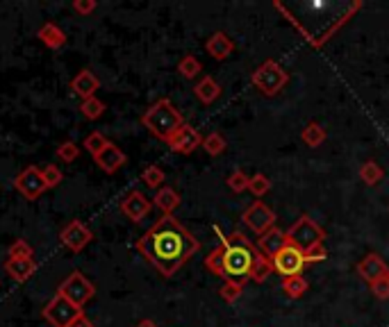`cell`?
<instances>
[{
    "instance_id": "obj_15",
    "label": "cell",
    "mask_w": 389,
    "mask_h": 327,
    "mask_svg": "<svg viewBox=\"0 0 389 327\" xmlns=\"http://www.w3.org/2000/svg\"><path fill=\"white\" fill-rule=\"evenodd\" d=\"M260 252L267 255L269 259H274V257L285 250L287 246H290V239H287V232H283L280 228H271L269 232H264V235L260 237Z\"/></svg>"
},
{
    "instance_id": "obj_22",
    "label": "cell",
    "mask_w": 389,
    "mask_h": 327,
    "mask_svg": "<svg viewBox=\"0 0 389 327\" xmlns=\"http://www.w3.org/2000/svg\"><path fill=\"white\" fill-rule=\"evenodd\" d=\"M193 93H196V98L200 100V103H205V105H212L216 98L221 96V87L216 84L214 77H209L205 75L203 80H200L196 87H193Z\"/></svg>"
},
{
    "instance_id": "obj_2",
    "label": "cell",
    "mask_w": 389,
    "mask_h": 327,
    "mask_svg": "<svg viewBox=\"0 0 389 327\" xmlns=\"http://www.w3.org/2000/svg\"><path fill=\"white\" fill-rule=\"evenodd\" d=\"M142 123H144V128H149L155 137L162 139V141H167V143L175 137V132L184 126L182 114L171 105L169 98L158 100V103H155L149 112L142 116Z\"/></svg>"
},
{
    "instance_id": "obj_28",
    "label": "cell",
    "mask_w": 389,
    "mask_h": 327,
    "mask_svg": "<svg viewBox=\"0 0 389 327\" xmlns=\"http://www.w3.org/2000/svg\"><path fill=\"white\" fill-rule=\"evenodd\" d=\"M80 112H82L84 119L96 121V119H100V116L105 114V105H103V100H98L96 96H93V98H89V100H82Z\"/></svg>"
},
{
    "instance_id": "obj_26",
    "label": "cell",
    "mask_w": 389,
    "mask_h": 327,
    "mask_svg": "<svg viewBox=\"0 0 389 327\" xmlns=\"http://www.w3.org/2000/svg\"><path fill=\"white\" fill-rule=\"evenodd\" d=\"M383 175H385V170L380 168V164L376 161H367V164H362V168H360V177H362V182L364 184H378L380 180H383Z\"/></svg>"
},
{
    "instance_id": "obj_9",
    "label": "cell",
    "mask_w": 389,
    "mask_h": 327,
    "mask_svg": "<svg viewBox=\"0 0 389 327\" xmlns=\"http://www.w3.org/2000/svg\"><path fill=\"white\" fill-rule=\"evenodd\" d=\"M305 255H303V250H298V248L294 246H287L285 250H280L276 257H274V270L280 272L283 277H296L303 272V268H305Z\"/></svg>"
},
{
    "instance_id": "obj_39",
    "label": "cell",
    "mask_w": 389,
    "mask_h": 327,
    "mask_svg": "<svg viewBox=\"0 0 389 327\" xmlns=\"http://www.w3.org/2000/svg\"><path fill=\"white\" fill-rule=\"evenodd\" d=\"M96 7H98L96 0H75V3L71 5V10L75 14H80V17H89V14L96 12Z\"/></svg>"
},
{
    "instance_id": "obj_17",
    "label": "cell",
    "mask_w": 389,
    "mask_h": 327,
    "mask_svg": "<svg viewBox=\"0 0 389 327\" xmlns=\"http://www.w3.org/2000/svg\"><path fill=\"white\" fill-rule=\"evenodd\" d=\"M98 89H100V80L89 71V68H82V71L77 73L71 82V91L75 93V96H80L82 100L93 98Z\"/></svg>"
},
{
    "instance_id": "obj_19",
    "label": "cell",
    "mask_w": 389,
    "mask_h": 327,
    "mask_svg": "<svg viewBox=\"0 0 389 327\" xmlns=\"http://www.w3.org/2000/svg\"><path fill=\"white\" fill-rule=\"evenodd\" d=\"M39 41H41L44 46H48V48L53 50H59V48H64L66 46V34H64V30H61L59 26H55V23H44L41 28H39Z\"/></svg>"
},
{
    "instance_id": "obj_40",
    "label": "cell",
    "mask_w": 389,
    "mask_h": 327,
    "mask_svg": "<svg viewBox=\"0 0 389 327\" xmlns=\"http://www.w3.org/2000/svg\"><path fill=\"white\" fill-rule=\"evenodd\" d=\"M303 255H305V261H307V264H310V261H323L325 257H328V252H325L323 244H319V246H314V248H310V250H305Z\"/></svg>"
},
{
    "instance_id": "obj_14",
    "label": "cell",
    "mask_w": 389,
    "mask_h": 327,
    "mask_svg": "<svg viewBox=\"0 0 389 327\" xmlns=\"http://www.w3.org/2000/svg\"><path fill=\"white\" fill-rule=\"evenodd\" d=\"M93 161H96V164H98V168H100V170H105L107 175H114L116 170H119V168L123 166V164L128 161V157H126V152H123L119 146H114V143L110 141L103 152L93 157Z\"/></svg>"
},
{
    "instance_id": "obj_42",
    "label": "cell",
    "mask_w": 389,
    "mask_h": 327,
    "mask_svg": "<svg viewBox=\"0 0 389 327\" xmlns=\"http://www.w3.org/2000/svg\"><path fill=\"white\" fill-rule=\"evenodd\" d=\"M212 230H214V235H216V237H219V241H221V246H223V248H228V237H225V235H223V230L219 228V225H214V228H212Z\"/></svg>"
},
{
    "instance_id": "obj_5",
    "label": "cell",
    "mask_w": 389,
    "mask_h": 327,
    "mask_svg": "<svg viewBox=\"0 0 389 327\" xmlns=\"http://www.w3.org/2000/svg\"><path fill=\"white\" fill-rule=\"evenodd\" d=\"M290 82V73L285 71L278 61L269 59L253 73V84L258 87L264 96H276L278 91L285 89V84Z\"/></svg>"
},
{
    "instance_id": "obj_3",
    "label": "cell",
    "mask_w": 389,
    "mask_h": 327,
    "mask_svg": "<svg viewBox=\"0 0 389 327\" xmlns=\"http://www.w3.org/2000/svg\"><path fill=\"white\" fill-rule=\"evenodd\" d=\"M255 248L251 241L244 239L241 232H232L225 248V275L228 277H248L253 268Z\"/></svg>"
},
{
    "instance_id": "obj_34",
    "label": "cell",
    "mask_w": 389,
    "mask_h": 327,
    "mask_svg": "<svg viewBox=\"0 0 389 327\" xmlns=\"http://www.w3.org/2000/svg\"><path fill=\"white\" fill-rule=\"evenodd\" d=\"M269 189H271L269 177H267V175H262V173L253 175V177H251V182H248V191H251L255 198H262L264 193H269Z\"/></svg>"
},
{
    "instance_id": "obj_12",
    "label": "cell",
    "mask_w": 389,
    "mask_h": 327,
    "mask_svg": "<svg viewBox=\"0 0 389 327\" xmlns=\"http://www.w3.org/2000/svg\"><path fill=\"white\" fill-rule=\"evenodd\" d=\"M151 209H153V202L146 198L142 191H130L121 202V212L126 214L132 223L144 221V218L149 216Z\"/></svg>"
},
{
    "instance_id": "obj_11",
    "label": "cell",
    "mask_w": 389,
    "mask_h": 327,
    "mask_svg": "<svg viewBox=\"0 0 389 327\" xmlns=\"http://www.w3.org/2000/svg\"><path fill=\"white\" fill-rule=\"evenodd\" d=\"M91 239H93L91 230H89L82 221H71L64 230L59 232V241H61V246L68 248V250H71V252H80L82 248L89 244Z\"/></svg>"
},
{
    "instance_id": "obj_30",
    "label": "cell",
    "mask_w": 389,
    "mask_h": 327,
    "mask_svg": "<svg viewBox=\"0 0 389 327\" xmlns=\"http://www.w3.org/2000/svg\"><path fill=\"white\" fill-rule=\"evenodd\" d=\"M219 293L225 302H237L241 298V293H244V284L237 282V279H225Z\"/></svg>"
},
{
    "instance_id": "obj_43",
    "label": "cell",
    "mask_w": 389,
    "mask_h": 327,
    "mask_svg": "<svg viewBox=\"0 0 389 327\" xmlns=\"http://www.w3.org/2000/svg\"><path fill=\"white\" fill-rule=\"evenodd\" d=\"M71 327H93V323L89 321V318L80 316V318H77V321H75V323H73Z\"/></svg>"
},
{
    "instance_id": "obj_8",
    "label": "cell",
    "mask_w": 389,
    "mask_h": 327,
    "mask_svg": "<svg viewBox=\"0 0 389 327\" xmlns=\"http://www.w3.org/2000/svg\"><path fill=\"white\" fill-rule=\"evenodd\" d=\"M14 189H17L26 200H37L46 189H48V186H46V182H44L41 168L28 166V168H23L17 177H14Z\"/></svg>"
},
{
    "instance_id": "obj_32",
    "label": "cell",
    "mask_w": 389,
    "mask_h": 327,
    "mask_svg": "<svg viewBox=\"0 0 389 327\" xmlns=\"http://www.w3.org/2000/svg\"><path fill=\"white\" fill-rule=\"evenodd\" d=\"M203 150L207 155H212V157H219V155L225 150V139L219 135V132H212V135H207L203 139Z\"/></svg>"
},
{
    "instance_id": "obj_20",
    "label": "cell",
    "mask_w": 389,
    "mask_h": 327,
    "mask_svg": "<svg viewBox=\"0 0 389 327\" xmlns=\"http://www.w3.org/2000/svg\"><path fill=\"white\" fill-rule=\"evenodd\" d=\"M205 50L212 54L214 59H225V57H230L232 50H235V43H232V39L225 32H214L207 39Z\"/></svg>"
},
{
    "instance_id": "obj_44",
    "label": "cell",
    "mask_w": 389,
    "mask_h": 327,
    "mask_svg": "<svg viewBox=\"0 0 389 327\" xmlns=\"http://www.w3.org/2000/svg\"><path fill=\"white\" fill-rule=\"evenodd\" d=\"M137 327H158V323L151 321V318H144V321H139Z\"/></svg>"
},
{
    "instance_id": "obj_1",
    "label": "cell",
    "mask_w": 389,
    "mask_h": 327,
    "mask_svg": "<svg viewBox=\"0 0 389 327\" xmlns=\"http://www.w3.org/2000/svg\"><path fill=\"white\" fill-rule=\"evenodd\" d=\"M137 250L144 255L164 277L175 275L193 255L200 250L198 239L173 216H162L146 235L137 241Z\"/></svg>"
},
{
    "instance_id": "obj_33",
    "label": "cell",
    "mask_w": 389,
    "mask_h": 327,
    "mask_svg": "<svg viewBox=\"0 0 389 327\" xmlns=\"http://www.w3.org/2000/svg\"><path fill=\"white\" fill-rule=\"evenodd\" d=\"M142 180L144 184L149 186V189H162V182H164V170H162L160 166H149L142 173Z\"/></svg>"
},
{
    "instance_id": "obj_37",
    "label": "cell",
    "mask_w": 389,
    "mask_h": 327,
    "mask_svg": "<svg viewBox=\"0 0 389 327\" xmlns=\"http://www.w3.org/2000/svg\"><path fill=\"white\" fill-rule=\"evenodd\" d=\"M248 182H251V177H248L244 170H235V173L228 177V186L235 193H244L248 189Z\"/></svg>"
},
{
    "instance_id": "obj_29",
    "label": "cell",
    "mask_w": 389,
    "mask_h": 327,
    "mask_svg": "<svg viewBox=\"0 0 389 327\" xmlns=\"http://www.w3.org/2000/svg\"><path fill=\"white\" fill-rule=\"evenodd\" d=\"M200 61L193 57V54H187V57H182L180 61H178V73H180L182 77H187V80H191V77H196L200 73Z\"/></svg>"
},
{
    "instance_id": "obj_38",
    "label": "cell",
    "mask_w": 389,
    "mask_h": 327,
    "mask_svg": "<svg viewBox=\"0 0 389 327\" xmlns=\"http://www.w3.org/2000/svg\"><path fill=\"white\" fill-rule=\"evenodd\" d=\"M77 155H80V148H77L73 141H64V143L57 148V157H59L61 161H66V164L75 161Z\"/></svg>"
},
{
    "instance_id": "obj_24",
    "label": "cell",
    "mask_w": 389,
    "mask_h": 327,
    "mask_svg": "<svg viewBox=\"0 0 389 327\" xmlns=\"http://www.w3.org/2000/svg\"><path fill=\"white\" fill-rule=\"evenodd\" d=\"M205 268L216 277H228V275H225V248L223 246H219L216 250H212L207 255Z\"/></svg>"
},
{
    "instance_id": "obj_16",
    "label": "cell",
    "mask_w": 389,
    "mask_h": 327,
    "mask_svg": "<svg viewBox=\"0 0 389 327\" xmlns=\"http://www.w3.org/2000/svg\"><path fill=\"white\" fill-rule=\"evenodd\" d=\"M357 272H360V275L367 279L369 284H373V282H378L380 277L389 275V268H387V264L383 261V257L371 252V255L364 257L360 264H357Z\"/></svg>"
},
{
    "instance_id": "obj_27",
    "label": "cell",
    "mask_w": 389,
    "mask_h": 327,
    "mask_svg": "<svg viewBox=\"0 0 389 327\" xmlns=\"http://www.w3.org/2000/svg\"><path fill=\"white\" fill-rule=\"evenodd\" d=\"M301 137L310 148H319V146H323V141H325V130L319 126V123H310V126L303 130Z\"/></svg>"
},
{
    "instance_id": "obj_41",
    "label": "cell",
    "mask_w": 389,
    "mask_h": 327,
    "mask_svg": "<svg viewBox=\"0 0 389 327\" xmlns=\"http://www.w3.org/2000/svg\"><path fill=\"white\" fill-rule=\"evenodd\" d=\"M371 291L378 295V298H389V275H385V277H380L378 282H373L371 284Z\"/></svg>"
},
{
    "instance_id": "obj_10",
    "label": "cell",
    "mask_w": 389,
    "mask_h": 327,
    "mask_svg": "<svg viewBox=\"0 0 389 327\" xmlns=\"http://www.w3.org/2000/svg\"><path fill=\"white\" fill-rule=\"evenodd\" d=\"M244 223L251 228L255 235H264V232H269L271 228H276V214L274 209L267 207L264 202L255 200L251 207L244 212Z\"/></svg>"
},
{
    "instance_id": "obj_36",
    "label": "cell",
    "mask_w": 389,
    "mask_h": 327,
    "mask_svg": "<svg viewBox=\"0 0 389 327\" xmlns=\"http://www.w3.org/2000/svg\"><path fill=\"white\" fill-rule=\"evenodd\" d=\"M35 252H32V248H30L28 241H14V244L10 246V259H30Z\"/></svg>"
},
{
    "instance_id": "obj_23",
    "label": "cell",
    "mask_w": 389,
    "mask_h": 327,
    "mask_svg": "<svg viewBox=\"0 0 389 327\" xmlns=\"http://www.w3.org/2000/svg\"><path fill=\"white\" fill-rule=\"evenodd\" d=\"M271 272H274V259H269L267 255H262L260 250H255V257H253V268H251V277L253 282H264Z\"/></svg>"
},
{
    "instance_id": "obj_25",
    "label": "cell",
    "mask_w": 389,
    "mask_h": 327,
    "mask_svg": "<svg viewBox=\"0 0 389 327\" xmlns=\"http://www.w3.org/2000/svg\"><path fill=\"white\" fill-rule=\"evenodd\" d=\"M283 291L290 295V298L294 300H298L303 293L307 291V279L303 277V275H296V277H285V282H283Z\"/></svg>"
},
{
    "instance_id": "obj_6",
    "label": "cell",
    "mask_w": 389,
    "mask_h": 327,
    "mask_svg": "<svg viewBox=\"0 0 389 327\" xmlns=\"http://www.w3.org/2000/svg\"><path fill=\"white\" fill-rule=\"evenodd\" d=\"M41 316L53 327H71L77 318L82 316V309L75 307L73 302H68L61 293H55L53 295V300L44 307Z\"/></svg>"
},
{
    "instance_id": "obj_13",
    "label": "cell",
    "mask_w": 389,
    "mask_h": 327,
    "mask_svg": "<svg viewBox=\"0 0 389 327\" xmlns=\"http://www.w3.org/2000/svg\"><path fill=\"white\" fill-rule=\"evenodd\" d=\"M171 150L173 152H180V155H191L193 150H196L198 146H203V137H200V132L196 128L191 126H184L175 132V137L169 141Z\"/></svg>"
},
{
    "instance_id": "obj_31",
    "label": "cell",
    "mask_w": 389,
    "mask_h": 327,
    "mask_svg": "<svg viewBox=\"0 0 389 327\" xmlns=\"http://www.w3.org/2000/svg\"><path fill=\"white\" fill-rule=\"evenodd\" d=\"M107 139L100 135V132H91V135H87V139H84V150H87L91 157H96V155H100L107 148Z\"/></svg>"
},
{
    "instance_id": "obj_18",
    "label": "cell",
    "mask_w": 389,
    "mask_h": 327,
    "mask_svg": "<svg viewBox=\"0 0 389 327\" xmlns=\"http://www.w3.org/2000/svg\"><path fill=\"white\" fill-rule=\"evenodd\" d=\"M35 270H37L35 257H30V259H7L5 261V272L19 284L28 282V279L35 275Z\"/></svg>"
},
{
    "instance_id": "obj_35",
    "label": "cell",
    "mask_w": 389,
    "mask_h": 327,
    "mask_svg": "<svg viewBox=\"0 0 389 327\" xmlns=\"http://www.w3.org/2000/svg\"><path fill=\"white\" fill-rule=\"evenodd\" d=\"M41 175H44V182L48 189H55V186H59V182L64 180V175H61V170L55 166V164H48V166L41 168Z\"/></svg>"
},
{
    "instance_id": "obj_21",
    "label": "cell",
    "mask_w": 389,
    "mask_h": 327,
    "mask_svg": "<svg viewBox=\"0 0 389 327\" xmlns=\"http://www.w3.org/2000/svg\"><path fill=\"white\" fill-rule=\"evenodd\" d=\"M153 200H155V205L164 212V216H171L178 207H180V196H178V191L171 189V186H162V189L155 193Z\"/></svg>"
},
{
    "instance_id": "obj_7",
    "label": "cell",
    "mask_w": 389,
    "mask_h": 327,
    "mask_svg": "<svg viewBox=\"0 0 389 327\" xmlns=\"http://www.w3.org/2000/svg\"><path fill=\"white\" fill-rule=\"evenodd\" d=\"M57 293H61L68 302H73L75 307L82 309L84 302H89L93 298V293H96V286H93L80 270H73L71 275H68L64 282L59 284Z\"/></svg>"
},
{
    "instance_id": "obj_4",
    "label": "cell",
    "mask_w": 389,
    "mask_h": 327,
    "mask_svg": "<svg viewBox=\"0 0 389 327\" xmlns=\"http://www.w3.org/2000/svg\"><path fill=\"white\" fill-rule=\"evenodd\" d=\"M287 239H290V246L305 252L310 248L323 244L325 232H323V228H319L310 216H301L298 221L287 230Z\"/></svg>"
}]
</instances>
